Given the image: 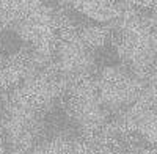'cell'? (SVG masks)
<instances>
[{
    "label": "cell",
    "instance_id": "cell-10",
    "mask_svg": "<svg viewBox=\"0 0 157 154\" xmlns=\"http://www.w3.org/2000/svg\"><path fill=\"white\" fill-rule=\"evenodd\" d=\"M0 154H6L5 145H3V137H0Z\"/></svg>",
    "mask_w": 157,
    "mask_h": 154
},
{
    "label": "cell",
    "instance_id": "cell-4",
    "mask_svg": "<svg viewBox=\"0 0 157 154\" xmlns=\"http://www.w3.org/2000/svg\"><path fill=\"white\" fill-rule=\"evenodd\" d=\"M99 99L107 110H126L137 104L143 93V80L135 77L127 68L105 66L96 75Z\"/></svg>",
    "mask_w": 157,
    "mask_h": 154
},
{
    "label": "cell",
    "instance_id": "cell-1",
    "mask_svg": "<svg viewBox=\"0 0 157 154\" xmlns=\"http://www.w3.org/2000/svg\"><path fill=\"white\" fill-rule=\"evenodd\" d=\"M52 63L61 79L71 83L86 77H93L98 71L94 50L80 40L75 25L68 19L60 21Z\"/></svg>",
    "mask_w": 157,
    "mask_h": 154
},
{
    "label": "cell",
    "instance_id": "cell-6",
    "mask_svg": "<svg viewBox=\"0 0 157 154\" xmlns=\"http://www.w3.org/2000/svg\"><path fill=\"white\" fill-rule=\"evenodd\" d=\"M94 140L83 137H71L68 134H55L41 138L33 154H91Z\"/></svg>",
    "mask_w": 157,
    "mask_h": 154
},
{
    "label": "cell",
    "instance_id": "cell-5",
    "mask_svg": "<svg viewBox=\"0 0 157 154\" xmlns=\"http://www.w3.org/2000/svg\"><path fill=\"white\" fill-rule=\"evenodd\" d=\"M113 127L116 132L138 135L157 148V106H130L121 112L118 120H115Z\"/></svg>",
    "mask_w": 157,
    "mask_h": 154
},
{
    "label": "cell",
    "instance_id": "cell-8",
    "mask_svg": "<svg viewBox=\"0 0 157 154\" xmlns=\"http://www.w3.org/2000/svg\"><path fill=\"white\" fill-rule=\"evenodd\" d=\"M71 6L78 13L85 16L94 24H110L115 22L121 16V5L116 2H102V0H80V2H69Z\"/></svg>",
    "mask_w": 157,
    "mask_h": 154
},
{
    "label": "cell",
    "instance_id": "cell-3",
    "mask_svg": "<svg viewBox=\"0 0 157 154\" xmlns=\"http://www.w3.org/2000/svg\"><path fill=\"white\" fill-rule=\"evenodd\" d=\"M60 21L55 13L41 2H29L11 32L17 35L21 41L30 44L35 52L50 57L55 49Z\"/></svg>",
    "mask_w": 157,
    "mask_h": 154
},
{
    "label": "cell",
    "instance_id": "cell-12",
    "mask_svg": "<svg viewBox=\"0 0 157 154\" xmlns=\"http://www.w3.org/2000/svg\"><path fill=\"white\" fill-rule=\"evenodd\" d=\"M132 154H151V152H148V151H141V152H132Z\"/></svg>",
    "mask_w": 157,
    "mask_h": 154
},
{
    "label": "cell",
    "instance_id": "cell-7",
    "mask_svg": "<svg viewBox=\"0 0 157 154\" xmlns=\"http://www.w3.org/2000/svg\"><path fill=\"white\" fill-rule=\"evenodd\" d=\"M29 57L27 50H17L13 55L3 57L0 63V90L21 87L29 72Z\"/></svg>",
    "mask_w": 157,
    "mask_h": 154
},
{
    "label": "cell",
    "instance_id": "cell-2",
    "mask_svg": "<svg viewBox=\"0 0 157 154\" xmlns=\"http://www.w3.org/2000/svg\"><path fill=\"white\" fill-rule=\"evenodd\" d=\"M66 113L80 129V137L96 140L107 127L109 110L99 99L93 77L71 83L66 93Z\"/></svg>",
    "mask_w": 157,
    "mask_h": 154
},
{
    "label": "cell",
    "instance_id": "cell-11",
    "mask_svg": "<svg viewBox=\"0 0 157 154\" xmlns=\"http://www.w3.org/2000/svg\"><path fill=\"white\" fill-rule=\"evenodd\" d=\"M2 60H3V54H2V44H0V63H2Z\"/></svg>",
    "mask_w": 157,
    "mask_h": 154
},
{
    "label": "cell",
    "instance_id": "cell-9",
    "mask_svg": "<svg viewBox=\"0 0 157 154\" xmlns=\"http://www.w3.org/2000/svg\"><path fill=\"white\" fill-rule=\"evenodd\" d=\"M75 29H77V33L80 36V40L93 50L104 47L107 44V41L112 40V32L101 24L88 22L83 25H78V27L75 25Z\"/></svg>",
    "mask_w": 157,
    "mask_h": 154
}]
</instances>
